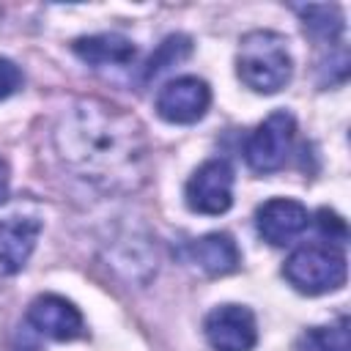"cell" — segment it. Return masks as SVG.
<instances>
[{"mask_svg":"<svg viewBox=\"0 0 351 351\" xmlns=\"http://www.w3.org/2000/svg\"><path fill=\"white\" fill-rule=\"evenodd\" d=\"M60 159L104 189H134L145 181V132L140 121L104 99H80L55 126Z\"/></svg>","mask_w":351,"mask_h":351,"instance_id":"obj_1","label":"cell"},{"mask_svg":"<svg viewBox=\"0 0 351 351\" xmlns=\"http://www.w3.org/2000/svg\"><path fill=\"white\" fill-rule=\"evenodd\" d=\"M293 60L285 36L274 30H250L239 41L236 74L255 93H277L288 85Z\"/></svg>","mask_w":351,"mask_h":351,"instance_id":"obj_2","label":"cell"},{"mask_svg":"<svg viewBox=\"0 0 351 351\" xmlns=\"http://www.w3.org/2000/svg\"><path fill=\"white\" fill-rule=\"evenodd\" d=\"M285 280L307 296L337 291L346 282V255L335 244H307L299 247L282 266Z\"/></svg>","mask_w":351,"mask_h":351,"instance_id":"obj_3","label":"cell"},{"mask_svg":"<svg viewBox=\"0 0 351 351\" xmlns=\"http://www.w3.org/2000/svg\"><path fill=\"white\" fill-rule=\"evenodd\" d=\"M293 132H296V121H293L291 112H285V110L271 112L247 137V145H244L247 165L255 173H274V170H280L285 165L288 154H291Z\"/></svg>","mask_w":351,"mask_h":351,"instance_id":"obj_4","label":"cell"},{"mask_svg":"<svg viewBox=\"0 0 351 351\" xmlns=\"http://www.w3.org/2000/svg\"><path fill=\"white\" fill-rule=\"evenodd\" d=\"M186 206L197 214H225L233 203V167L228 159H208L203 162L186 181L184 189Z\"/></svg>","mask_w":351,"mask_h":351,"instance_id":"obj_5","label":"cell"},{"mask_svg":"<svg viewBox=\"0 0 351 351\" xmlns=\"http://www.w3.org/2000/svg\"><path fill=\"white\" fill-rule=\"evenodd\" d=\"M203 332L214 351H252L258 343L255 315L241 304L214 307L203 321Z\"/></svg>","mask_w":351,"mask_h":351,"instance_id":"obj_6","label":"cell"},{"mask_svg":"<svg viewBox=\"0 0 351 351\" xmlns=\"http://www.w3.org/2000/svg\"><path fill=\"white\" fill-rule=\"evenodd\" d=\"M211 104V88L200 77H176L156 93V112L167 123H195Z\"/></svg>","mask_w":351,"mask_h":351,"instance_id":"obj_7","label":"cell"},{"mask_svg":"<svg viewBox=\"0 0 351 351\" xmlns=\"http://www.w3.org/2000/svg\"><path fill=\"white\" fill-rule=\"evenodd\" d=\"M27 324L52 340H74L82 335V313L58 293H41L27 307Z\"/></svg>","mask_w":351,"mask_h":351,"instance_id":"obj_8","label":"cell"},{"mask_svg":"<svg viewBox=\"0 0 351 351\" xmlns=\"http://www.w3.org/2000/svg\"><path fill=\"white\" fill-rule=\"evenodd\" d=\"M307 222H310L307 208L291 197H271L255 211V228L261 239L274 247L291 244L307 228Z\"/></svg>","mask_w":351,"mask_h":351,"instance_id":"obj_9","label":"cell"},{"mask_svg":"<svg viewBox=\"0 0 351 351\" xmlns=\"http://www.w3.org/2000/svg\"><path fill=\"white\" fill-rule=\"evenodd\" d=\"M38 236H41V222L36 217L0 219V271L3 274L22 271L36 250Z\"/></svg>","mask_w":351,"mask_h":351,"instance_id":"obj_10","label":"cell"},{"mask_svg":"<svg viewBox=\"0 0 351 351\" xmlns=\"http://www.w3.org/2000/svg\"><path fill=\"white\" fill-rule=\"evenodd\" d=\"M74 55L93 66V69H104V66H126L134 60L137 47L121 36V33H96V36H82L71 44Z\"/></svg>","mask_w":351,"mask_h":351,"instance_id":"obj_11","label":"cell"},{"mask_svg":"<svg viewBox=\"0 0 351 351\" xmlns=\"http://www.w3.org/2000/svg\"><path fill=\"white\" fill-rule=\"evenodd\" d=\"M189 255H192V263H197L211 277H225V274L236 271L241 263V252H239L236 241L219 230L195 239L189 247Z\"/></svg>","mask_w":351,"mask_h":351,"instance_id":"obj_12","label":"cell"},{"mask_svg":"<svg viewBox=\"0 0 351 351\" xmlns=\"http://www.w3.org/2000/svg\"><path fill=\"white\" fill-rule=\"evenodd\" d=\"M296 14L304 19V27L318 41H337L343 33V14L337 5H296Z\"/></svg>","mask_w":351,"mask_h":351,"instance_id":"obj_13","label":"cell"},{"mask_svg":"<svg viewBox=\"0 0 351 351\" xmlns=\"http://www.w3.org/2000/svg\"><path fill=\"white\" fill-rule=\"evenodd\" d=\"M299 351H351L348 321L340 318L332 326H313L302 335Z\"/></svg>","mask_w":351,"mask_h":351,"instance_id":"obj_14","label":"cell"},{"mask_svg":"<svg viewBox=\"0 0 351 351\" xmlns=\"http://www.w3.org/2000/svg\"><path fill=\"white\" fill-rule=\"evenodd\" d=\"M189 52H192V41H189L186 36H167V38L159 44V49L151 55V60H148L143 77L151 80V77L162 74L165 69H170V66H176L178 60H184Z\"/></svg>","mask_w":351,"mask_h":351,"instance_id":"obj_15","label":"cell"},{"mask_svg":"<svg viewBox=\"0 0 351 351\" xmlns=\"http://www.w3.org/2000/svg\"><path fill=\"white\" fill-rule=\"evenodd\" d=\"M315 225H318L321 236H326V239H329V244H335V247L346 244V239H348L346 219H343L340 214H335L332 208H321V211L315 214Z\"/></svg>","mask_w":351,"mask_h":351,"instance_id":"obj_16","label":"cell"},{"mask_svg":"<svg viewBox=\"0 0 351 351\" xmlns=\"http://www.w3.org/2000/svg\"><path fill=\"white\" fill-rule=\"evenodd\" d=\"M22 88V69L11 58H0V101Z\"/></svg>","mask_w":351,"mask_h":351,"instance_id":"obj_17","label":"cell"},{"mask_svg":"<svg viewBox=\"0 0 351 351\" xmlns=\"http://www.w3.org/2000/svg\"><path fill=\"white\" fill-rule=\"evenodd\" d=\"M5 200H8V167L0 159V203H5Z\"/></svg>","mask_w":351,"mask_h":351,"instance_id":"obj_18","label":"cell"}]
</instances>
